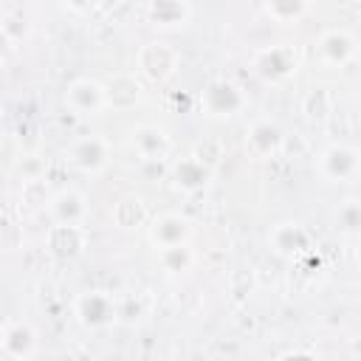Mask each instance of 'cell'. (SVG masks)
Here are the masks:
<instances>
[{
	"label": "cell",
	"mask_w": 361,
	"mask_h": 361,
	"mask_svg": "<svg viewBox=\"0 0 361 361\" xmlns=\"http://www.w3.org/2000/svg\"><path fill=\"white\" fill-rule=\"evenodd\" d=\"M299 71V51L290 42L257 48L251 54V73L265 85H282Z\"/></svg>",
	"instance_id": "obj_1"
},
{
	"label": "cell",
	"mask_w": 361,
	"mask_h": 361,
	"mask_svg": "<svg viewBox=\"0 0 361 361\" xmlns=\"http://www.w3.org/2000/svg\"><path fill=\"white\" fill-rule=\"evenodd\" d=\"M178 65H180L178 48L164 39H149L135 51V76L152 85H164L166 79H172Z\"/></svg>",
	"instance_id": "obj_2"
},
{
	"label": "cell",
	"mask_w": 361,
	"mask_h": 361,
	"mask_svg": "<svg viewBox=\"0 0 361 361\" xmlns=\"http://www.w3.org/2000/svg\"><path fill=\"white\" fill-rule=\"evenodd\" d=\"M73 316L85 330H107L118 322L121 310H118V302L113 299V293L90 288V290H79L73 296Z\"/></svg>",
	"instance_id": "obj_3"
},
{
	"label": "cell",
	"mask_w": 361,
	"mask_h": 361,
	"mask_svg": "<svg viewBox=\"0 0 361 361\" xmlns=\"http://www.w3.org/2000/svg\"><path fill=\"white\" fill-rule=\"evenodd\" d=\"M245 90L234 79H212L197 96V104L209 118H231L245 110Z\"/></svg>",
	"instance_id": "obj_4"
},
{
	"label": "cell",
	"mask_w": 361,
	"mask_h": 361,
	"mask_svg": "<svg viewBox=\"0 0 361 361\" xmlns=\"http://www.w3.org/2000/svg\"><path fill=\"white\" fill-rule=\"evenodd\" d=\"M358 166H361V152L353 144L336 141L327 144L319 158H316V172L319 178H324L327 183H355L358 178Z\"/></svg>",
	"instance_id": "obj_5"
},
{
	"label": "cell",
	"mask_w": 361,
	"mask_h": 361,
	"mask_svg": "<svg viewBox=\"0 0 361 361\" xmlns=\"http://www.w3.org/2000/svg\"><path fill=\"white\" fill-rule=\"evenodd\" d=\"M110 155H113V144L104 138V135H79L73 138L68 147H65V161L82 172V175H99L107 169L110 164Z\"/></svg>",
	"instance_id": "obj_6"
},
{
	"label": "cell",
	"mask_w": 361,
	"mask_h": 361,
	"mask_svg": "<svg viewBox=\"0 0 361 361\" xmlns=\"http://www.w3.org/2000/svg\"><path fill=\"white\" fill-rule=\"evenodd\" d=\"M65 107L79 116V118H93L102 110H107V99H104V82L93 79V76H79L73 82H68L65 93H62Z\"/></svg>",
	"instance_id": "obj_7"
},
{
	"label": "cell",
	"mask_w": 361,
	"mask_h": 361,
	"mask_svg": "<svg viewBox=\"0 0 361 361\" xmlns=\"http://www.w3.org/2000/svg\"><path fill=\"white\" fill-rule=\"evenodd\" d=\"M130 144L141 164H164L172 152V135L166 133V127H161L155 121L135 124L130 133Z\"/></svg>",
	"instance_id": "obj_8"
},
{
	"label": "cell",
	"mask_w": 361,
	"mask_h": 361,
	"mask_svg": "<svg viewBox=\"0 0 361 361\" xmlns=\"http://www.w3.org/2000/svg\"><path fill=\"white\" fill-rule=\"evenodd\" d=\"M268 248L282 259H299L313 251V234L299 220H282L268 231Z\"/></svg>",
	"instance_id": "obj_9"
},
{
	"label": "cell",
	"mask_w": 361,
	"mask_h": 361,
	"mask_svg": "<svg viewBox=\"0 0 361 361\" xmlns=\"http://www.w3.org/2000/svg\"><path fill=\"white\" fill-rule=\"evenodd\" d=\"M192 234H195V223L180 212H164L147 223V237L155 245V251L169 245H186Z\"/></svg>",
	"instance_id": "obj_10"
},
{
	"label": "cell",
	"mask_w": 361,
	"mask_h": 361,
	"mask_svg": "<svg viewBox=\"0 0 361 361\" xmlns=\"http://www.w3.org/2000/svg\"><path fill=\"white\" fill-rule=\"evenodd\" d=\"M169 180L180 195H200L212 186L214 172L200 155H186L169 166Z\"/></svg>",
	"instance_id": "obj_11"
},
{
	"label": "cell",
	"mask_w": 361,
	"mask_h": 361,
	"mask_svg": "<svg viewBox=\"0 0 361 361\" xmlns=\"http://www.w3.org/2000/svg\"><path fill=\"white\" fill-rule=\"evenodd\" d=\"M355 51H358V42L355 37L341 28V25H330L319 34L316 39V54L324 65H333V68H344L355 59Z\"/></svg>",
	"instance_id": "obj_12"
},
{
	"label": "cell",
	"mask_w": 361,
	"mask_h": 361,
	"mask_svg": "<svg viewBox=\"0 0 361 361\" xmlns=\"http://www.w3.org/2000/svg\"><path fill=\"white\" fill-rule=\"evenodd\" d=\"M144 20L149 28L155 31H178L183 28L192 14H195V6L186 3V0H149L144 3Z\"/></svg>",
	"instance_id": "obj_13"
},
{
	"label": "cell",
	"mask_w": 361,
	"mask_h": 361,
	"mask_svg": "<svg viewBox=\"0 0 361 361\" xmlns=\"http://www.w3.org/2000/svg\"><path fill=\"white\" fill-rule=\"evenodd\" d=\"M285 147V133L276 121L271 118H259L248 127V135H245V149L251 158L257 161H268L274 155H279V149Z\"/></svg>",
	"instance_id": "obj_14"
},
{
	"label": "cell",
	"mask_w": 361,
	"mask_h": 361,
	"mask_svg": "<svg viewBox=\"0 0 361 361\" xmlns=\"http://www.w3.org/2000/svg\"><path fill=\"white\" fill-rule=\"evenodd\" d=\"M45 245L48 251L56 257V259H76L85 254L87 248V228L85 226H65V223H54L48 228V237H45Z\"/></svg>",
	"instance_id": "obj_15"
},
{
	"label": "cell",
	"mask_w": 361,
	"mask_h": 361,
	"mask_svg": "<svg viewBox=\"0 0 361 361\" xmlns=\"http://www.w3.org/2000/svg\"><path fill=\"white\" fill-rule=\"evenodd\" d=\"M104 99L113 110H133L144 99V82L130 71H118L104 82Z\"/></svg>",
	"instance_id": "obj_16"
},
{
	"label": "cell",
	"mask_w": 361,
	"mask_h": 361,
	"mask_svg": "<svg viewBox=\"0 0 361 361\" xmlns=\"http://www.w3.org/2000/svg\"><path fill=\"white\" fill-rule=\"evenodd\" d=\"M48 217L54 223H65V226H85L87 217V197L79 189H59L56 195L48 197L45 203Z\"/></svg>",
	"instance_id": "obj_17"
},
{
	"label": "cell",
	"mask_w": 361,
	"mask_h": 361,
	"mask_svg": "<svg viewBox=\"0 0 361 361\" xmlns=\"http://www.w3.org/2000/svg\"><path fill=\"white\" fill-rule=\"evenodd\" d=\"M110 220H113L116 228H124V231L144 228L149 223V212H147L144 197L141 195H124V197H118L113 203V209H110Z\"/></svg>",
	"instance_id": "obj_18"
},
{
	"label": "cell",
	"mask_w": 361,
	"mask_h": 361,
	"mask_svg": "<svg viewBox=\"0 0 361 361\" xmlns=\"http://www.w3.org/2000/svg\"><path fill=\"white\" fill-rule=\"evenodd\" d=\"M37 330L28 324V322H11L8 330H6V338H3V350L11 353L14 358L25 361L37 353Z\"/></svg>",
	"instance_id": "obj_19"
},
{
	"label": "cell",
	"mask_w": 361,
	"mask_h": 361,
	"mask_svg": "<svg viewBox=\"0 0 361 361\" xmlns=\"http://www.w3.org/2000/svg\"><path fill=\"white\" fill-rule=\"evenodd\" d=\"M158 268L166 274V276H180V274H189L192 265H195V251L186 245H169V248H158Z\"/></svg>",
	"instance_id": "obj_20"
},
{
	"label": "cell",
	"mask_w": 361,
	"mask_h": 361,
	"mask_svg": "<svg viewBox=\"0 0 361 361\" xmlns=\"http://www.w3.org/2000/svg\"><path fill=\"white\" fill-rule=\"evenodd\" d=\"M310 3L307 0H271V3H262V11L268 20L274 23H299L305 14H310Z\"/></svg>",
	"instance_id": "obj_21"
},
{
	"label": "cell",
	"mask_w": 361,
	"mask_h": 361,
	"mask_svg": "<svg viewBox=\"0 0 361 361\" xmlns=\"http://www.w3.org/2000/svg\"><path fill=\"white\" fill-rule=\"evenodd\" d=\"M330 113H333V99H330V93L324 87H313V90H307L302 96V116L307 121L322 124V121L330 118Z\"/></svg>",
	"instance_id": "obj_22"
},
{
	"label": "cell",
	"mask_w": 361,
	"mask_h": 361,
	"mask_svg": "<svg viewBox=\"0 0 361 361\" xmlns=\"http://www.w3.org/2000/svg\"><path fill=\"white\" fill-rule=\"evenodd\" d=\"M336 223H338V231H344V234H350V237L358 234V228H361V203H358L355 197L344 200V203L338 206Z\"/></svg>",
	"instance_id": "obj_23"
},
{
	"label": "cell",
	"mask_w": 361,
	"mask_h": 361,
	"mask_svg": "<svg viewBox=\"0 0 361 361\" xmlns=\"http://www.w3.org/2000/svg\"><path fill=\"white\" fill-rule=\"evenodd\" d=\"M14 172H20L23 183H28V180H42V175H45V161H42V155H37V152L20 155V161L14 164Z\"/></svg>",
	"instance_id": "obj_24"
},
{
	"label": "cell",
	"mask_w": 361,
	"mask_h": 361,
	"mask_svg": "<svg viewBox=\"0 0 361 361\" xmlns=\"http://www.w3.org/2000/svg\"><path fill=\"white\" fill-rule=\"evenodd\" d=\"M276 361H319V358L310 355V353H305V350H296V353H285V355H279Z\"/></svg>",
	"instance_id": "obj_25"
},
{
	"label": "cell",
	"mask_w": 361,
	"mask_h": 361,
	"mask_svg": "<svg viewBox=\"0 0 361 361\" xmlns=\"http://www.w3.org/2000/svg\"><path fill=\"white\" fill-rule=\"evenodd\" d=\"M11 45H14V42H11V39H8V34H6L3 28H0V62L6 59V54L11 51Z\"/></svg>",
	"instance_id": "obj_26"
},
{
	"label": "cell",
	"mask_w": 361,
	"mask_h": 361,
	"mask_svg": "<svg viewBox=\"0 0 361 361\" xmlns=\"http://www.w3.org/2000/svg\"><path fill=\"white\" fill-rule=\"evenodd\" d=\"M6 330H8V322H6V316L0 313V347H3V338H6Z\"/></svg>",
	"instance_id": "obj_27"
},
{
	"label": "cell",
	"mask_w": 361,
	"mask_h": 361,
	"mask_svg": "<svg viewBox=\"0 0 361 361\" xmlns=\"http://www.w3.org/2000/svg\"><path fill=\"white\" fill-rule=\"evenodd\" d=\"M0 361H20V358H14V355H11V353H6V350H3V347H0Z\"/></svg>",
	"instance_id": "obj_28"
},
{
	"label": "cell",
	"mask_w": 361,
	"mask_h": 361,
	"mask_svg": "<svg viewBox=\"0 0 361 361\" xmlns=\"http://www.w3.org/2000/svg\"><path fill=\"white\" fill-rule=\"evenodd\" d=\"M206 361H231V358H228V355H209Z\"/></svg>",
	"instance_id": "obj_29"
},
{
	"label": "cell",
	"mask_w": 361,
	"mask_h": 361,
	"mask_svg": "<svg viewBox=\"0 0 361 361\" xmlns=\"http://www.w3.org/2000/svg\"><path fill=\"white\" fill-rule=\"evenodd\" d=\"M0 124H3V102H0Z\"/></svg>",
	"instance_id": "obj_30"
}]
</instances>
